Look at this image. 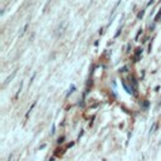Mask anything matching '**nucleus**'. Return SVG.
Returning a JSON list of instances; mask_svg holds the SVG:
<instances>
[]
</instances>
